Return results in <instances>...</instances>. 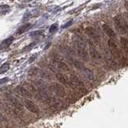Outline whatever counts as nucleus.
I'll return each mask as SVG.
<instances>
[{"instance_id":"f257e3e1","label":"nucleus","mask_w":128,"mask_h":128,"mask_svg":"<svg viewBox=\"0 0 128 128\" xmlns=\"http://www.w3.org/2000/svg\"><path fill=\"white\" fill-rule=\"evenodd\" d=\"M108 44V47L110 49V54L113 56V58L119 62L120 64H122V66H127L128 64V61L127 59V58L125 57V55L121 51V50L119 48V47L117 46L116 42L114 39H110L107 42Z\"/></svg>"},{"instance_id":"f03ea898","label":"nucleus","mask_w":128,"mask_h":128,"mask_svg":"<svg viewBox=\"0 0 128 128\" xmlns=\"http://www.w3.org/2000/svg\"><path fill=\"white\" fill-rule=\"evenodd\" d=\"M70 79H71V85L72 87H74L76 90H78L79 92L82 93V94H86L87 93V89L86 86H85L84 82H82L76 74H71L70 75Z\"/></svg>"},{"instance_id":"7ed1b4c3","label":"nucleus","mask_w":128,"mask_h":128,"mask_svg":"<svg viewBox=\"0 0 128 128\" xmlns=\"http://www.w3.org/2000/svg\"><path fill=\"white\" fill-rule=\"evenodd\" d=\"M114 24L115 28L119 33L126 34L128 31V22L125 19H122L119 16H115L114 18Z\"/></svg>"},{"instance_id":"20e7f679","label":"nucleus","mask_w":128,"mask_h":128,"mask_svg":"<svg viewBox=\"0 0 128 128\" xmlns=\"http://www.w3.org/2000/svg\"><path fill=\"white\" fill-rule=\"evenodd\" d=\"M49 89L50 91H51L54 94L60 98H64L67 95L65 87L62 85L58 83V82H51L49 86Z\"/></svg>"},{"instance_id":"39448f33","label":"nucleus","mask_w":128,"mask_h":128,"mask_svg":"<svg viewBox=\"0 0 128 128\" xmlns=\"http://www.w3.org/2000/svg\"><path fill=\"white\" fill-rule=\"evenodd\" d=\"M85 32L91 39H92L93 42H95L96 44H99L100 42V37L99 33L96 31V30L94 29L91 27H88L85 29Z\"/></svg>"},{"instance_id":"423d86ee","label":"nucleus","mask_w":128,"mask_h":128,"mask_svg":"<svg viewBox=\"0 0 128 128\" xmlns=\"http://www.w3.org/2000/svg\"><path fill=\"white\" fill-rule=\"evenodd\" d=\"M24 106L26 107V108L29 111L34 113V114H38V113H39L40 111L39 107H38L33 101H31V100H30V99H24Z\"/></svg>"},{"instance_id":"0eeeda50","label":"nucleus","mask_w":128,"mask_h":128,"mask_svg":"<svg viewBox=\"0 0 128 128\" xmlns=\"http://www.w3.org/2000/svg\"><path fill=\"white\" fill-rule=\"evenodd\" d=\"M89 46H90V54L92 59H94L95 60H101L102 59V55L100 54V53L97 51L96 47L94 45V42L91 40L88 41Z\"/></svg>"},{"instance_id":"6e6552de","label":"nucleus","mask_w":128,"mask_h":128,"mask_svg":"<svg viewBox=\"0 0 128 128\" xmlns=\"http://www.w3.org/2000/svg\"><path fill=\"white\" fill-rule=\"evenodd\" d=\"M55 76H56V79H58V81H59L60 83L66 85V86H68V87H71V79H70V78L67 75L62 73H57L55 74Z\"/></svg>"},{"instance_id":"1a4fd4ad","label":"nucleus","mask_w":128,"mask_h":128,"mask_svg":"<svg viewBox=\"0 0 128 128\" xmlns=\"http://www.w3.org/2000/svg\"><path fill=\"white\" fill-rule=\"evenodd\" d=\"M54 66L56 67L58 69L61 70V71H64V72H70L71 71V68H70V67L66 63V62L60 61V60L54 59Z\"/></svg>"},{"instance_id":"9d476101","label":"nucleus","mask_w":128,"mask_h":128,"mask_svg":"<svg viewBox=\"0 0 128 128\" xmlns=\"http://www.w3.org/2000/svg\"><path fill=\"white\" fill-rule=\"evenodd\" d=\"M77 53L80 58H82V59H84L86 62L89 61V54H88V52L87 51L86 47L77 46Z\"/></svg>"},{"instance_id":"9b49d317","label":"nucleus","mask_w":128,"mask_h":128,"mask_svg":"<svg viewBox=\"0 0 128 128\" xmlns=\"http://www.w3.org/2000/svg\"><path fill=\"white\" fill-rule=\"evenodd\" d=\"M16 92L18 93L19 94L22 95V96H23V97H26V98H30L32 96V94L28 91V90L21 86H19L16 87Z\"/></svg>"},{"instance_id":"f8f14e48","label":"nucleus","mask_w":128,"mask_h":128,"mask_svg":"<svg viewBox=\"0 0 128 128\" xmlns=\"http://www.w3.org/2000/svg\"><path fill=\"white\" fill-rule=\"evenodd\" d=\"M70 62H71V63L73 65V67H75L76 69L79 70L80 71H82V69H84L86 66L84 65V63L82 62H81L80 60H78V59H69Z\"/></svg>"},{"instance_id":"ddd939ff","label":"nucleus","mask_w":128,"mask_h":128,"mask_svg":"<svg viewBox=\"0 0 128 128\" xmlns=\"http://www.w3.org/2000/svg\"><path fill=\"white\" fill-rule=\"evenodd\" d=\"M81 73L84 75V77H86L87 79L91 80V81H94V74L93 73V71H91V69L87 68L86 67L84 69H82L81 71Z\"/></svg>"},{"instance_id":"4468645a","label":"nucleus","mask_w":128,"mask_h":128,"mask_svg":"<svg viewBox=\"0 0 128 128\" xmlns=\"http://www.w3.org/2000/svg\"><path fill=\"white\" fill-rule=\"evenodd\" d=\"M102 29H103L104 32L106 33V34L108 37H110V39H114V38H115V36H116V34H115V31H113L112 28H110V27L108 26L107 24H103L102 25Z\"/></svg>"},{"instance_id":"2eb2a0df","label":"nucleus","mask_w":128,"mask_h":128,"mask_svg":"<svg viewBox=\"0 0 128 128\" xmlns=\"http://www.w3.org/2000/svg\"><path fill=\"white\" fill-rule=\"evenodd\" d=\"M32 27V25L31 23H27L23 25V26H22L21 27H19V28L16 31V34H23L24 32H26L28 31L29 29H31Z\"/></svg>"},{"instance_id":"dca6fc26","label":"nucleus","mask_w":128,"mask_h":128,"mask_svg":"<svg viewBox=\"0 0 128 128\" xmlns=\"http://www.w3.org/2000/svg\"><path fill=\"white\" fill-rule=\"evenodd\" d=\"M120 43H121L122 48L124 51V52L128 55V39L127 38L122 37L120 39Z\"/></svg>"},{"instance_id":"f3484780","label":"nucleus","mask_w":128,"mask_h":128,"mask_svg":"<svg viewBox=\"0 0 128 128\" xmlns=\"http://www.w3.org/2000/svg\"><path fill=\"white\" fill-rule=\"evenodd\" d=\"M9 99H10V101H11V102L12 103V105H13V106H14V107H16L17 109L22 110V106L21 102H20L18 99H15V98H14V97H12V96H10Z\"/></svg>"},{"instance_id":"a211bd4d","label":"nucleus","mask_w":128,"mask_h":128,"mask_svg":"<svg viewBox=\"0 0 128 128\" xmlns=\"http://www.w3.org/2000/svg\"><path fill=\"white\" fill-rule=\"evenodd\" d=\"M13 40H14L13 37H10V38H8V39H5L4 41L2 42L1 47H1V48H7V47L13 42Z\"/></svg>"},{"instance_id":"6ab92c4d","label":"nucleus","mask_w":128,"mask_h":128,"mask_svg":"<svg viewBox=\"0 0 128 128\" xmlns=\"http://www.w3.org/2000/svg\"><path fill=\"white\" fill-rule=\"evenodd\" d=\"M9 69H10V65L9 63L6 62V63H4L1 67V68H0V73H5V72H7Z\"/></svg>"},{"instance_id":"aec40b11","label":"nucleus","mask_w":128,"mask_h":128,"mask_svg":"<svg viewBox=\"0 0 128 128\" xmlns=\"http://www.w3.org/2000/svg\"><path fill=\"white\" fill-rule=\"evenodd\" d=\"M57 28H58L57 24H54V25H52V26L51 27V28H50V32H51V33H53V32H54L55 31H56Z\"/></svg>"},{"instance_id":"412c9836","label":"nucleus","mask_w":128,"mask_h":128,"mask_svg":"<svg viewBox=\"0 0 128 128\" xmlns=\"http://www.w3.org/2000/svg\"><path fill=\"white\" fill-rule=\"evenodd\" d=\"M8 78H4V79H0V85H2V84H5L7 83V82H8Z\"/></svg>"},{"instance_id":"4be33fe9","label":"nucleus","mask_w":128,"mask_h":128,"mask_svg":"<svg viewBox=\"0 0 128 128\" xmlns=\"http://www.w3.org/2000/svg\"><path fill=\"white\" fill-rule=\"evenodd\" d=\"M41 31H34V32H32V33L30 34V35L31 36H34V35H37V34H39L41 33Z\"/></svg>"},{"instance_id":"5701e85b","label":"nucleus","mask_w":128,"mask_h":128,"mask_svg":"<svg viewBox=\"0 0 128 128\" xmlns=\"http://www.w3.org/2000/svg\"><path fill=\"white\" fill-rule=\"evenodd\" d=\"M71 23H72V22L71 21V22H69L68 23H67L66 25H64V26L62 27H63V28H65V27H69V25H71Z\"/></svg>"},{"instance_id":"b1692460","label":"nucleus","mask_w":128,"mask_h":128,"mask_svg":"<svg viewBox=\"0 0 128 128\" xmlns=\"http://www.w3.org/2000/svg\"><path fill=\"white\" fill-rule=\"evenodd\" d=\"M125 7H126V9L128 11V2H125Z\"/></svg>"}]
</instances>
